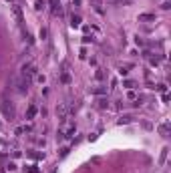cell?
Instances as JSON below:
<instances>
[{"label": "cell", "instance_id": "6da1fadb", "mask_svg": "<svg viewBox=\"0 0 171 173\" xmlns=\"http://www.w3.org/2000/svg\"><path fill=\"white\" fill-rule=\"evenodd\" d=\"M75 133H77V125L73 121H65V123H60V129H58L56 137H58V141H65V139H73Z\"/></svg>", "mask_w": 171, "mask_h": 173}, {"label": "cell", "instance_id": "7a4b0ae2", "mask_svg": "<svg viewBox=\"0 0 171 173\" xmlns=\"http://www.w3.org/2000/svg\"><path fill=\"white\" fill-rule=\"evenodd\" d=\"M36 75V65L32 62V60H28V62H24L22 65V69H20V77H24V79H32Z\"/></svg>", "mask_w": 171, "mask_h": 173}, {"label": "cell", "instance_id": "3957f363", "mask_svg": "<svg viewBox=\"0 0 171 173\" xmlns=\"http://www.w3.org/2000/svg\"><path fill=\"white\" fill-rule=\"evenodd\" d=\"M2 113H4V117L6 119H14V105H12V101H8V99H2Z\"/></svg>", "mask_w": 171, "mask_h": 173}, {"label": "cell", "instance_id": "277c9868", "mask_svg": "<svg viewBox=\"0 0 171 173\" xmlns=\"http://www.w3.org/2000/svg\"><path fill=\"white\" fill-rule=\"evenodd\" d=\"M28 86H30V81L28 79H24V77H18L16 79V91L20 95H26L28 93Z\"/></svg>", "mask_w": 171, "mask_h": 173}, {"label": "cell", "instance_id": "5b68a950", "mask_svg": "<svg viewBox=\"0 0 171 173\" xmlns=\"http://www.w3.org/2000/svg\"><path fill=\"white\" fill-rule=\"evenodd\" d=\"M10 10H12V14H14L16 22H18V26H22V24H24V14H22V8H20L18 4H14V6H10Z\"/></svg>", "mask_w": 171, "mask_h": 173}, {"label": "cell", "instance_id": "8992f818", "mask_svg": "<svg viewBox=\"0 0 171 173\" xmlns=\"http://www.w3.org/2000/svg\"><path fill=\"white\" fill-rule=\"evenodd\" d=\"M91 4H93V10H95L97 14H101V16L105 14V8H103V2H101V0H93Z\"/></svg>", "mask_w": 171, "mask_h": 173}, {"label": "cell", "instance_id": "52a82bcc", "mask_svg": "<svg viewBox=\"0 0 171 173\" xmlns=\"http://www.w3.org/2000/svg\"><path fill=\"white\" fill-rule=\"evenodd\" d=\"M157 131H159L161 137H169V123H161V125L157 127Z\"/></svg>", "mask_w": 171, "mask_h": 173}, {"label": "cell", "instance_id": "ba28073f", "mask_svg": "<svg viewBox=\"0 0 171 173\" xmlns=\"http://www.w3.org/2000/svg\"><path fill=\"white\" fill-rule=\"evenodd\" d=\"M69 24H71V28H79L81 26V16L79 14H73L71 20H69Z\"/></svg>", "mask_w": 171, "mask_h": 173}, {"label": "cell", "instance_id": "9c48e42d", "mask_svg": "<svg viewBox=\"0 0 171 173\" xmlns=\"http://www.w3.org/2000/svg\"><path fill=\"white\" fill-rule=\"evenodd\" d=\"M48 4H50L52 14H58L60 12V0H48Z\"/></svg>", "mask_w": 171, "mask_h": 173}, {"label": "cell", "instance_id": "30bf717a", "mask_svg": "<svg viewBox=\"0 0 171 173\" xmlns=\"http://www.w3.org/2000/svg\"><path fill=\"white\" fill-rule=\"evenodd\" d=\"M133 121H135V117H133V115H123L117 123H119V125H129V123H133Z\"/></svg>", "mask_w": 171, "mask_h": 173}, {"label": "cell", "instance_id": "8fae6325", "mask_svg": "<svg viewBox=\"0 0 171 173\" xmlns=\"http://www.w3.org/2000/svg\"><path fill=\"white\" fill-rule=\"evenodd\" d=\"M139 22H147V20H155V14H149V12H145V14H139V18H137Z\"/></svg>", "mask_w": 171, "mask_h": 173}, {"label": "cell", "instance_id": "7c38bea8", "mask_svg": "<svg viewBox=\"0 0 171 173\" xmlns=\"http://www.w3.org/2000/svg\"><path fill=\"white\" fill-rule=\"evenodd\" d=\"M91 93H93V95H105V93H107V86H103V85L93 86V89H91Z\"/></svg>", "mask_w": 171, "mask_h": 173}, {"label": "cell", "instance_id": "4fadbf2b", "mask_svg": "<svg viewBox=\"0 0 171 173\" xmlns=\"http://www.w3.org/2000/svg\"><path fill=\"white\" fill-rule=\"evenodd\" d=\"M97 107H99V109H109V99L101 97V99L97 101Z\"/></svg>", "mask_w": 171, "mask_h": 173}, {"label": "cell", "instance_id": "5bb4252c", "mask_svg": "<svg viewBox=\"0 0 171 173\" xmlns=\"http://www.w3.org/2000/svg\"><path fill=\"white\" fill-rule=\"evenodd\" d=\"M36 111H38V109H36V105H30V107H28V111H26V119H34Z\"/></svg>", "mask_w": 171, "mask_h": 173}, {"label": "cell", "instance_id": "9a60e30c", "mask_svg": "<svg viewBox=\"0 0 171 173\" xmlns=\"http://www.w3.org/2000/svg\"><path fill=\"white\" fill-rule=\"evenodd\" d=\"M129 69H131V65H119V75L121 77H127Z\"/></svg>", "mask_w": 171, "mask_h": 173}, {"label": "cell", "instance_id": "2e32d148", "mask_svg": "<svg viewBox=\"0 0 171 173\" xmlns=\"http://www.w3.org/2000/svg\"><path fill=\"white\" fill-rule=\"evenodd\" d=\"M167 151H169L167 147H165L163 151H161V157H159V163H161V165H163V163H165V159H167Z\"/></svg>", "mask_w": 171, "mask_h": 173}, {"label": "cell", "instance_id": "e0dca14e", "mask_svg": "<svg viewBox=\"0 0 171 173\" xmlns=\"http://www.w3.org/2000/svg\"><path fill=\"white\" fill-rule=\"evenodd\" d=\"M34 8L36 10H44V0H36L34 2Z\"/></svg>", "mask_w": 171, "mask_h": 173}, {"label": "cell", "instance_id": "ac0fdd59", "mask_svg": "<svg viewBox=\"0 0 171 173\" xmlns=\"http://www.w3.org/2000/svg\"><path fill=\"white\" fill-rule=\"evenodd\" d=\"M95 79H97V81H103V79H105V73H103V71L99 69V71L95 73Z\"/></svg>", "mask_w": 171, "mask_h": 173}, {"label": "cell", "instance_id": "d6986e66", "mask_svg": "<svg viewBox=\"0 0 171 173\" xmlns=\"http://www.w3.org/2000/svg\"><path fill=\"white\" fill-rule=\"evenodd\" d=\"M46 36H48V28H41V38H43V41H46Z\"/></svg>", "mask_w": 171, "mask_h": 173}, {"label": "cell", "instance_id": "ffe728a7", "mask_svg": "<svg viewBox=\"0 0 171 173\" xmlns=\"http://www.w3.org/2000/svg\"><path fill=\"white\" fill-rule=\"evenodd\" d=\"M24 169H26L28 173H38V169H36L34 165H28V167H24Z\"/></svg>", "mask_w": 171, "mask_h": 173}, {"label": "cell", "instance_id": "44dd1931", "mask_svg": "<svg viewBox=\"0 0 171 173\" xmlns=\"http://www.w3.org/2000/svg\"><path fill=\"white\" fill-rule=\"evenodd\" d=\"M62 83H67V85H69V83H71V77H69V75H67V73H62Z\"/></svg>", "mask_w": 171, "mask_h": 173}, {"label": "cell", "instance_id": "7402d4cb", "mask_svg": "<svg viewBox=\"0 0 171 173\" xmlns=\"http://www.w3.org/2000/svg\"><path fill=\"white\" fill-rule=\"evenodd\" d=\"M123 86H127V89H133V86H135V83H133V81H125V83H123Z\"/></svg>", "mask_w": 171, "mask_h": 173}, {"label": "cell", "instance_id": "603a6c76", "mask_svg": "<svg viewBox=\"0 0 171 173\" xmlns=\"http://www.w3.org/2000/svg\"><path fill=\"white\" fill-rule=\"evenodd\" d=\"M83 43H93V36H89V34H85V36H83Z\"/></svg>", "mask_w": 171, "mask_h": 173}, {"label": "cell", "instance_id": "cb8c5ba5", "mask_svg": "<svg viewBox=\"0 0 171 173\" xmlns=\"http://www.w3.org/2000/svg\"><path fill=\"white\" fill-rule=\"evenodd\" d=\"M69 151H71L69 147H65V149H60V157H65V155H69Z\"/></svg>", "mask_w": 171, "mask_h": 173}, {"label": "cell", "instance_id": "d4e9b609", "mask_svg": "<svg viewBox=\"0 0 171 173\" xmlns=\"http://www.w3.org/2000/svg\"><path fill=\"white\" fill-rule=\"evenodd\" d=\"M36 81L38 83H44V75H36Z\"/></svg>", "mask_w": 171, "mask_h": 173}, {"label": "cell", "instance_id": "484cf974", "mask_svg": "<svg viewBox=\"0 0 171 173\" xmlns=\"http://www.w3.org/2000/svg\"><path fill=\"white\" fill-rule=\"evenodd\" d=\"M73 6H75V8H79V6H81V0H73Z\"/></svg>", "mask_w": 171, "mask_h": 173}]
</instances>
